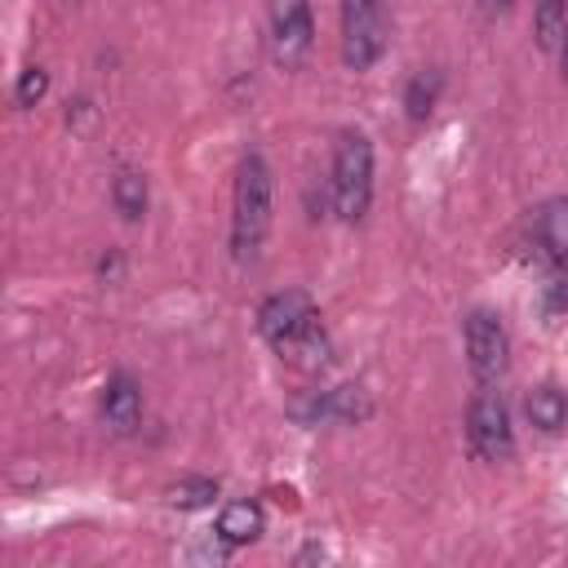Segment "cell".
<instances>
[{
  "instance_id": "6da1fadb",
  "label": "cell",
  "mask_w": 568,
  "mask_h": 568,
  "mask_svg": "<svg viewBox=\"0 0 568 568\" xmlns=\"http://www.w3.org/2000/svg\"><path fill=\"white\" fill-rule=\"evenodd\" d=\"M257 333L284 364H293L302 373H320L333 359V337H328L324 315L306 288H280V293L262 297Z\"/></svg>"
},
{
  "instance_id": "7a4b0ae2",
  "label": "cell",
  "mask_w": 568,
  "mask_h": 568,
  "mask_svg": "<svg viewBox=\"0 0 568 568\" xmlns=\"http://www.w3.org/2000/svg\"><path fill=\"white\" fill-rule=\"evenodd\" d=\"M271 217H275V178L266 155L248 151L235 169V195H231V257L240 266H253L262 257Z\"/></svg>"
},
{
  "instance_id": "3957f363",
  "label": "cell",
  "mask_w": 568,
  "mask_h": 568,
  "mask_svg": "<svg viewBox=\"0 0 568 568\" xmlns=\"http://www.w3.org/2000/svg\"><path fill=\"white\" fill-rule=\"evenodd\" d=\"M328 195L333 213L342 222H364L373 204V142L364 129H342L333 142V169H328Z\"/></svg>"
},
{
  "instance_id": "277c9868",
  "label": "cell",
  "mask_w": 568,
  "mask_h": 568,
  "mask_svg": "<svg viewBox=\"0 0 568 568\" xmlns=\"http://www.w3.org/2000/svg\"><path fill=\"white\" fill-rule=\"evenodd\" d=\"M466 439L479 462H510L515 457V426H510V404L493 382H479V390L466 404Z\"/></svg>"
},
{
  "instance_id": "5b68a950",
  "label": "cell",
  "mask_w": 568,
  "mask_h": 568,
  "mask_svg": "<svg viewBox=\"0 0 568 568\" xmlns=\"http://www.w3.org/2000/svg\"><path fill=\"white\" fill-rule=\"evenodd\" d=\"M382 0H342V62L346 71H368L386 53Z\"/></svg>"
},
{
  "instance_id": "8992f818",
  "label": "cell",
  "mask_w": 568,
  "mask_h": 568,
  "mask_svg": "<svg viewBox=\"0 0 568 568\" xmlns=\"http://www.w3.org/2000/svg\"><path fill=\"white\" fill-rule=\"evenodd\" d=\"M271 58L280 67H302L315 49V13L311 0H266Z\"/></svg>"
},
{
  "instance_id": "52a82bcc",
  "label": "cell",
  "mask_w": 568,
  "mask_h": 568,
  "mask_svg": "<svg viewBox=\"0 0 568 568\" xmlns=\"http://www.w3.org/2000/svg\"><path fill=\"white\" fill-rule=\"evenodd\" d=\"M462 333H466V364H470V373L479 382H497L506 373V364H510V333H506L501 315L488 311V306H475L466 315Z\"/></svg>"
},
{
  "instance_id": "ba28073f",
  "label": "cell",
  "mask_w": 568,
  "mask_h": 568,
  "mask_svg": "<svg viewBox=\"0 0 568 568\" xmlns=\"http://www.w3.org/2000/svg\"><path fill=\"white\" fill-rule=\"evenodd\" d=\"M368 395L359 386H333V390H315L311 395V408H297L302 422L320 426V422H337V426H355L368 417Z\"/></svg>"
},
{
  "instance_id": "9c48e42d",
  "label": "cell",
  "mask_w": 568,
  "mask_h": 568,
  "mask_svg": "<svg viewBox=\"0 0 568 568\" xmlns=\"http://www.w3.org/2000/svg\"><path fill=\"white\" fill-rule=\"evenodd\" d=\"M102 422L115 435H133L142 426V386L129 373H111L102 386Z\"/></svg>"
},
{
  "instance_id": "30bf717a",
  "label": "cell",
  "mask_w": 568,
  "mask_h": 568,
  "mask_svg": "<svg viewBox=\"0 0 568 568\" xmlns=\"http://www.w3.org/2000/svg\"><path fill=\"white\" fill-rule=\"evenodd\" d=\"M537 262H568V195L550 200L532 217V248Z\"/></svg>"
},
{
  "instance_id": "8fae6325",
  "label": "cell",
  "mask_w": 568,
  "mask_h": 568,
  "mask_svg": "<svg viewBox=\"0 0 568 568\" xmlns=\"http://www.w3.org/2000/svg\"><path fill=\"white\" fill-rule=\"evenodd\" d=\"M524 413H528V422H532L541 435H555V430L568 426V390L555 386V382H537V386L528 390V399H524Z\"/></svg>"
},
{
  "instance_id": "7c38bea8",
  "label": "cell",
  "mask_w": 568,
  "mask_h": 568,
  "mask_svg": "<svg viewBox=\"0 0 568 568\" xmlns=\"http://www.w3.org/2000/svg\"><path fill=\"white\" fill-rule=\"evenodd\" d=\"M262 528H266V510L257 501H226L217 515V541L226 546H248L262 537Z\"/></svg>"
},
{
  "instance_id": "4fadbf2b",
  "label": "cell",
  "mask_w": 568,
  "mask_h": 568,
  "mask_svg": "<svg viewBox=\"0 0 568 568\" xmlns=\"http://www.w3.org/2000/svg\"><path fill=\"white\" fill-rule=\"evenodd\" d=\"M111 200H115V213L124 222H142L146 217V204H151V186H146V173L138 169H120L111 178Z\"/></svg>"
},
{
  "instance_id": "5bb4252c",
  "label": "cell",
  "mask_w": 568,
  "mask_h": 568,
  "mask_svg": "<svg viewBox=\"0 0 568 568\" xmlns=\"http://www.w3.org/2000/svg\"><path fill=\"white\" fill-rule=\"evenodd\" d=\"M439 89H444V75L435 67H422V71L408 75V84H404V111H408L413 124H426L430 120V111L439 102Z\"/></svg>"
},
{
  "instance_id": "9a60e30c",
  "label": "cell",
  "mask_w": 568,
  "mask_h": 568,
  "mask_svg": "<svg viewBox=\"0 0 568 568\" xmlns=\"http://www.w3.org/2000/svg\"><path fill=\"white\" fill-rule=\"evenodd\" d=\"M532 36L546 53H559L564 36H568V0H537L532 9Z\"/></svg>"
},
{
  "instance_id": "2e32d148",
  "label": "cell",
  "mask_w": 568,
  "mask_h": 568,
  "mask_svg": "<svg viewBox=\"0 0 568 568\" xmlns=\"http://www.w3.org/2000/svg\"><path fill=\"white\" fill-rule=\"evenodd\" d=\"M217 493H222L217 479H209V475H186V479H178V484L164 488V501L178 506V510H204V506L217 501Z\"/></svg>"
},
{
  "instance_id": "e0dca14e",
  "label": "cell",
  "mask_w": 568,
  "mask_h": 568,
  "mask_svg": "<svg viewBox=\"0 0 568 568\" xmlns=\"http://www.w3.org/2000/svg\"><path fill=\"white\" fill-rule=\"evenodd\" d=\"M44 93H49V71L44 67H22L18 84H13V102L18 106H36Z\"/></svg>"
},
{
  "instance_id": "ac0fdd59",
  "label": "cell",
  "mask_w": 568,
  "mask_h": 568,
  "mask_svg": "<svg viewBox=\"0 0 568 568\" xmlns=\"http://www.w3.org/2000/svg\"><path fill=\"white\" fill-rule=\"evenodd\" d=\"M93 271H98V280L120 284V280H124V253H120V248H102L98 262H93Z\"/></svg>"
},
{
  "instance_id": "d6986e66",
  "label": "cell",
  "mask_w": 568,
  "mask_h": 568,
  "mask_svg": "<svg viewBox=\"0 0 568 568\" xmlns=\"http://www.w3.org/2000/svg\"><path fill=\"white\" fill-rule=\"evenodd\" d=\"M546 315H568V275H555L546 284Z\"/></svg>"
},
{
  "instance_id": "ffe728a7",
  "label": "cell",
  "mask_w": 568,
  "mask_h": 568,
  "mask_svg": "<svg viewBox=\"0 0 568 568\" xmlns=\"http://www.w3.org/2000/svg\"><path fill=\"white\" fill-rule=\"evenodd\" d=\"M506 9H510V0H479V13L484 18H501Z\"/></svg>"
},
{
  "instance_id": "44dd1931",
  "label": "cell",
  "mask_w": 568,
  "mask_h": 568,
  "mask_svg": "<svg viewBox=\"0 0 568 568\" xmlns=\"http://www.w3.org/2000/svg\"><path fill=\"white\" fill-rule=\"evenodd\" d=\"M559 67H564V80H568V36H564V44H559Z\"/></svg>"
}]
</instances>
